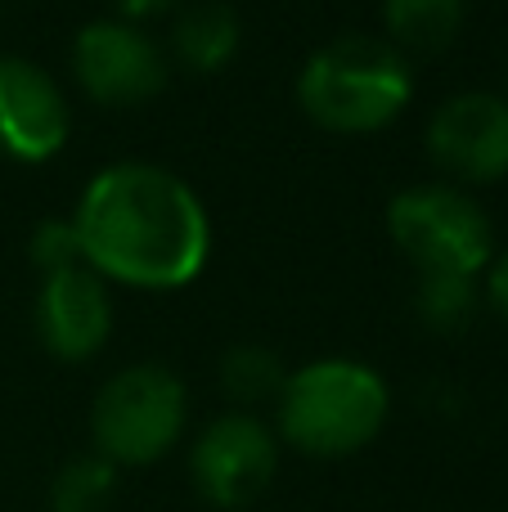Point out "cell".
Here are the masks:
<instances>
[{
    "mask_svg": "<svg viewBox=\"0 0 508 512\" xmlns=\"http://www.w3.org/2000/svg\"><path fill=\"white\" fill-rule=\"evenodd\" d=\"M486 297L508 319V252L491 256V265H486Z\"/></svg>",
    "mask_w": 508,
    "mask_h": 512,
    "instance_id": "obj_17",
    "label": "cell"
},
{
    "mask_svg": "<svg viewBox=\"0 0 508 512\" xmlns=\"http://www.w3.org/2000/svg\"><path fill=\"white\" fill-rule=\"evenodd\" d=\"M414 95V72L392 41L378 36H338L302 63L297 99L306 117L338 135L383 131L401 117Z\"/></svg>",
    "mask_w": 508,
    "mask_h": 512,
    "instance_id": "obj_2",
    "label": "cell"
},
{
    "mask_svg": "<svg viewBox=\"0 0 508 512\" xmlns=\"http://www.w3.org/2000/svg\"><path fill=\"white\" fill-rule=\"evenodd\" d=\"M185 414V382L167 364H131V369L113 373L90 405L95 454H104L113 468L158 463L167 450H176Z\"/></svg>",
    "mask_w": 508,
    "mask_h": 512,
    "instance_id": "obj_4",
    "label": "cell"
},
{
    "mask_svg": "<svg viewBox=\"0 0 508 512\" xmlns=\"http://www.w3.org/2000/svg\"><path fill=\"white\" fill-rule=\"evenodd\" d=\"M117 490V468L104 454H77L50 481L54 512H104Z\"/></svg>",
    "mask_w": 508,
    "mask_h": 512,
    "instance_id": "obj_14",
    "label": "cell"
},
{
    "mask_svg": "<svg viewBox=\"0 0 508 512\" xmlns=\"http://www.w3.org/2000/svg\"><path fill=\"white\" fill-rule=\"evenodd\" d=\"M167 50L126 18H95L72 41V72L99 104H144L167 86Z\"/></svg>",
    "mask_w": 508,
    "mask_h": 512,
    "instance_id": "obj_7",
    "label": "cell"
},
{
    "mask_svg": "<svg viewBox=\"0 0 508 512\" xmlns=\"http://www.w3.org/2000/svg\"><path fill=\"white\" fill-rule=\"evenodd\" d=\"M468 0H383V23L392 32L396 50H446L464 27Z\"/></svg>",
    "mask_w": 508,
    "mask_h": 512,
    "instance_id": "obj_12",
    "label": "cell"
},
{
    "mask_svg": "<svg viewBox=\"0 0 508 512\" xmlns=\"http://www.w3.org/2000/svg\"><path fill=\"white\" fill-rule=\"evenodd\" d=\"M68 99L41 63L0 54V153L18 162H45L68 144Z\"/></svg>",
    "mask_w": 508,
    "mask_h": 512,
    "instance_id": "obj_9",
    "label": "cell"
},
{
    "mask_svg": "<svg viewBox=\"0 0 508 512\" xmlns=\"http://www.w3.org/2000/svg\"><path fill=\"white\" fill-rule=\"evenodd\" d=\"M428 153L450 176L486 185L508 176V95L459 90L432 113Z\"/></svg>",
    "mask_w": 508,
    "mask_h": 512,
    "instance_id": "obj_8",
    "label": "cell"
},
{
    "mask_svg": "<svg viewBox=\"0 0 508 512\" xmlns=\"http://www.w3.org/2000/svg\"><path fill=\"white\" fill-rule=\"evenodd\" d=\"M387 234L419 274H482L495 256L491 216L455 185H414L387 203Z\"/></svg>",
    "mask_w": 508,
    "mask_h": 512,
    "instance_id": "obj_5",
    "label": "cell"
},
{
    "mask_svg": "<svg viewBox=\"0 0 508 512\" xmlns=\"http://www.w3.org/2000/svg\"><path fill=\"white\" fill-rule=\"evenodd\" d=\"M221 373V387L230 400L239 405H261V400H279L284 391L288 373H284V360H279L270 346H252V342H239L221 355L216 364Z\"/></svg>",
    "mask_w": 508,
    "mask_h": 512,
    "instance_id": "obj_13",
    "label": "cell"
},
{
    "mask_svg": "<svg viewBox=\"0 0 508 512\" xmlns=\"http://www.w3.org/2000/svg\"><path fill=\"white\" fill-rule=\"evenodd\" d=\"M414 306H419V315H423L428 328H437V333H455V328H464L477 310L473 274H419Z\"/></svg>",
    "mask_w": 508,
    "mask_h": 512,
    "instance_id": "obj_15",
    "label": "cell"
},
{
    "mask_svg": "<svg viewBox=\"0 0 508 512\" xmlns=\"http://www.w3.org/2000/svg\"><path fill=\"white\" fill-rule=\"evenodd\" d=\"M36 337L50 355L77 364L104 351L113 337V297L90 265L45 274L36 292Z\"/></svg>",
    "mask_w": 508,
    "mask_h": 512,
    "instance_id": "obj_10",
    "label": "cell"
},
{
    "mask_svg": "<svg viewBox=\"0 0 508 512\" xmlns=\"http://www.w3.org/2000/svg\"><path fill=\"white\" fill-rule=\"evenodd\" d=\"M243 27L239 14L221 0H194L171 18L167 54L176 63H185L189 72H221L225 63L239 54Z\"/></svg>",
    "mask_w": 508,
    "mask_h": 512,
    "instance_id": "obj_11",
    "label": "cell"
},
{
    "mask_svg": "<svg viewBox=\"0 0 508 512\" xmlns=\"http://www.w3.org/2000/svg\"><path fill=\"white\" fill-rule=\"evenodd\" d=\"M72 225L90 270L126 288H185L212 252V225L198 194L158 162L99 167L81 189Z\"/></svg>",
    "mask_w": 508,
    "mask_h": 512,
    "instance_id": "obj_1",
    "label": "cell"
},
{
    "mask_svg": "<svg viewBox=\"0 0 508 512\" xmlns=\"http://www.w3.org/2000/svg\"><path fill=\"white\" fill-rule=\"evenodd\" d=\"M27 256H32V265L41 274H59V270H72V265H86V256H81V239H77V225H72V221H41L32 230Z\"/></svg>",
    "mask_w": 508,
    "mask_h": 512,
    "instance_id": "obj_16",
    "label": "cell"
},
{
    "mask_svg": "<svg viewBox=\"0 0 508 512\" xmlns=\"http://www.w3.org/2000/svg\"><path fill=\"white\" fill-rule=\"evenodd\" d=\"M279 436L315 459L356 454L383 432L392 396L360 360H315L288 373L279 391Z\"/></svg>",
    "mask_w": 508,
    "mask_h": 512,
    "instance_id": "obj_3",
    "label": "cell"
},
{
    "mask_svg": "<svg viewBox=\"0 0 508 512\" xmlns=\"http://www.w3.org/2000/svg\"><path fill=\"white\" fill-rule=\"evenodd\" d=\"M117 9H122L126 23H135V18H153V14H167V9H176L180 0H113Z\"/></svg>",
    "mask_w": 508,
    "mask_h": 512,
    "instance_id": "obj_18",
    "label": "cell"
},
{
    "mask_svg": "<svg viewBox=\"0 0 508 512\" xmlns=\"http://www.w3.org/2000/svg\"><path fill=\"white\" fill-rule=\"evenodd\" d=\"M279 468V441L261 418L252 414H221L198 432L189 450V477L194 490L212 508L239 512L257 504Z\"/></svg>",
    "mask_w": 508,
    "mask_h": 512,
    "instance_id": "obj_6",
    "label": "cell"
}]
</instances>
